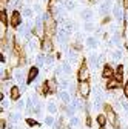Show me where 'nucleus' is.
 Returning a JSON list of instances; mask_svg holds the SVG:
<instances>
[{
	"instance_id": "f257e3e1",
	"label": "nucleus",
	"mask_w": 128,
	"mask_h": 129,
	"mask_svg": "<svg viewBox=\"0 0 128 129\" xmlns=\"http://www.w3.org/2000/svg\"><path fill=\"white\" fill-rule=\"evenodd\" d=\"M54 29H56V22L50 17V15H46V22H45V34H46V37L53 36Z\"/></svg>"
},
{
	"instance_id": "f03ea898",
	"label": "nucleus",
	"mask_w": 128,
	"mask_h": 129,
	"mask_svg": "<svg viewBox=\"0 0 128 129\" xmlns=\"http://www.w3.org/2000/svg\"><path fill=\"white\" fill-rule=\"evenodd\" d=\"M105 114H106L108 120L113 123V126H114V127H119V120H117L116 114L113 112V109H111V106H110V105H105Z\"/></svg>"
},
{
	"instance_id": "7ed1b4c3",
	"label": "nucleus",
	"mask_w": 128,
	"mask_h": 129,
	"mask_svg": "<svg viewBox=\"0 0 128 129\" xmlns=\"http://www.w3.org/2000/svg\"><path fill=\"white\" fill-rule=\"evenodd\" d=\"M77 78L80 80V82H87V80L90 78V71L87 68V64H82L80 66V69H79V72H77Z\"/></svg>"
},
{
	"instance_id": "20e7f679",
	"label": "nucleus",
	"mask_w": 128,
	"mask_h": 129,
	"mask_svg": "<svg viewBox=\"0 0 128 129\" xmlns=\"http://www.w3.org/2000/svg\"><path fill=\"white\" fill-rule=\"evenodd\" d=\"M79 92H80L82 97H88L90 95V83L88 82H80V85H79Z\"/></svg>"
},
{
	"instance_id": "39448f33",
	"label": "nucleus",
	"mask_w": 128,
	"mask_h": 129,
	"mask_svg": "<svg viewBox=\"0 0 128 129\" xmlns=\"http://www.w3.org/2000/svg\"><path fill=\"white\" fill-rule=\"evenodd\" d=\"M20 23H22L20 14H19L17 11H14V12H12V15H11V25H12L14 28H17V26H20Z\"/></svg>"
},
{
	"instance_id": "423d86ee",
	"label": "nucleus",
	"mask_w": 128,
	"mask_h": 129,
	"mask_svg": "<svg viewBox=\"0 0 128 129\" xmlns=\"http://www.w3.org/2000/svg\"><path fill=\"white\" fill-rule=\"evenodd\" d=\"M42 49H43L45 52H48V51L53 49V42H51L50 37H45V39L42 40Z\"/></svg>"
},
{
	"instance_id": "0eeeda50",
	"label": "nucleus",
	"mask_w": 128,
	"mask_h": 129,
	"mask_svg": "<svg viewBox=\"0 0 128 129\" xmlns=\"http://www.w3.org/2000/svg\"><path fill=\"white\" fill-rule=\"evenodd\" d=\"M37 74H39V69H37V68H31L29 72H28V83L33 82V80L37 77Z\"/></svg>"
},
{
	"instance_id": "6e6552de",
	"label": "nucleus",
	"mask_w": 128,
	"mask_h": 129,
	"mask_svg": "<svg viewBox=\"0 0 128 129\" xmlns=\"http://www.w3.org/2000/svg\"><path fill=\"white\" fill-rule=\"evenodd\" d=\"M111 75H113V69H111L110 66H105V68H103V71H102V77L110 78Z\"/></svg>"
},
{
	"instance_id": "1a4fd4ad",
	"label": "nucleus",
	"mask_w": 128,
	"mask_h": 129,
	"mask_svg": "<svg viewBox=\"0 0 128 129\" xmlns=\"http://www.w3.org/2000/svg\"><path fill=\"white\" fill-rule=\"evenodd\" d=\"M87 45L90 48H96V46H97V39H96V37H88L87 39Z\"/></svg>"
},
{
	"instance_id": "9d476101",
	"label": "nucleus",
	"mask_w": 128,
	"mask_h": 129,
	"mask_svg": "<svg viewBox=\"0 0 128 129\" xmlns=\"http://www.w3.org/2000/svg\"><path fill=\"white\" fill-rule=\"evenodd\" d=\"M11 97H12V100H17L19 99V97H20L19 88H11Z\"/></svg>"
},
{
	"instance_id": "9b49d317",
	"label": "nucleus",
	"mask_w": 128,
	"mask_h": 129,
	"mask_svg": "<svg viewBox=\"0 0 128 129\" xmlns=\"http://www.w3.org/2000/svg\"><path fill=\"white\" fill-rule=\"evenodd\" d=\"M108 9H110V0H105V2L102 3V6H100V12L102 14H106Z\"/></svg>"
},
{
	"instance_id": "f8f14e48",
	"label": "nucleus",
	"mask_w": 128,
	"mask_h": 129,
	"mask_svg": "<svg viewBox=\"0 0 128 129\" xmlns=\"http://www.w3.org/2000/svg\"><path fill=\"white\" fill-rule=\"evenodd\" d=\"M106 86H108L110 89H116V88L119 86V80H114V78H113V80H110Z\"/></svg>"
},
{
	"instance_id": "ddd939ff",
	"label": "nucleus",
	"mask_w": 128,
	"mask_h": 129,
	"mask_svg": "<svg viewBox=\"0 0 128 129\" xmlns=\"http://www.w3.org/2000/svg\"><path fill=\"white\" fill-rule=\"evenodd\" d=\"M114 17H116L117 20L122 19V9H120V6H116V8H114Z\"/></svg>"
},
{
	"instance_id": "4468645a",
	"label": "nucleus",
	"mask_w": 128,
	"mask_h": 129,
	"mask_svg": "<svg viewBox=\"0 0 128 129\" xmlns=\"http://www.w3.org/2000/svg\"><path fill=\"white\" fill-rule=\"evenodd\" d=\"M90 61H91V64H93V68H97V55H96V54H91Z\"/></svg>"
},
{
	"instance_id": "2eb2a0df",
	"label": "nucleus",
	"mask_w": 128,
	"mask_h": 129,
	"mask_svg": "<svg viewBox=\"0 0 128 129\" xmlns=\"http://www.w3.org/2000/svg\"><path fill=\"white\" fill-rule=\"evenodd\" d=\"M46 85H48V89H50V91H56V80H54V78L50 80Z\"/></svg>"
},
{
	"instance_id": "dca6fc26",
	"label": "nucleus",
	"mask_w": 128,
	"mask_h": 129,
	"mask_svg": "<svg viewBox=\"0 0 128 129\" xmlns=\"http://www.w3.org/2000/svg\"><path fill=\"white\" fill-rule=\"evenodd\" d=\"M91 17H93V12H91L90 9H85V11H83V19H85V20L88 22V20H90Z\"/></svg>"
},
{
	"instance_id": "f3484780",
	"label": "nucleus",
	"mask_w": 128,
	"mask_h": 129,
	"mask_svg": "<svg viewBox=\"0 0 128 129\" xmlns=\"http://www.w3.org/2000/svg\"><path fill=\"white\" fill-rule=\"evenodd\" d=\"M97 123H99L100 126H103V124L106 123V118H105V115H99V117H97Z\"/></svg>"
},
{
	"instance_id": "a211bd4d",
	"label": "nucleus",
	"mask_w": 128,
	"mask_h": 129,
	"mask_svg": "<svg viewBox=\"0 0 128 129\" xmlns=\"http://www.w3.org/2000/svg\"><path fill=\"white\" fill-rule=\"evenodd\" d=\"M23 15H25V17H31V15H33V9L25 8V9H23Z\"/></svg>"
},
{
	"instance_id": "6ab92c4d",
	"label": "nucleus",
	"mask_w": 128,
	"mask_h": 129,
	"mask_svg": "<svg viewBox=\"0 0 128 129\" xmlns=\"http://www.w3.org/2000/svg\"><path fill=\"white\" fill-rule=\"evenodd\" d=\"M36 61H37V64H39V66H42V64H43V61H45V57H43V55L40 54V55H37Z\"/></svg>"
},
{
	"instance_id": "aec40b11",
	"label": "nucleus",
	"mask_w": 128,
	"mask_h": 129,
	"mask_svg": "<svg viewBox=\"0 0 128 129\" xmlns=\"http://www.w3.org/2000/svg\"><path fill=\"white\" fill-rule=\"evenodd\" d=\"M0 22H2L3 25L6 23V14H5V11L2 9V12H0Z\"/></svg>"
},
{
	"instance_id": "412c9836",
	"label": "nucleus",
	"mask_w": 128,
	"mask_h": 129,
	"mask_svg": "<svg viewBox=\"0 0 128 129\" xmlns=\"http://www.w3.org/2000/svg\"><path fill=\"white\" fill-rule=\"evenodd\" d=\"M113 58H114V60H120V58H122V51H116V52L113 54Z\"/></svg>"
},
{
	"instance_id": "4be33fe9",
	"label": "nucleus",
	"mask_w": 128,
	"mask_h": 129,
	"mask_svg": "<svg viewBox=\"0 0 128 129\" xmlns=\"http://www.w3.org/2000/svg\"><path fill=\"white\" fill-rule=\"evenodd\" d=\"M62 69L65 71V72H70V71H71V66H70L68 63H63V64H62Z\"/></svg>"
},
{
	"instance_id": "5701e85b",
	"label": "nucleus",
	"mask_w": 128,
	"mask_h": 129,
	"mask_svg": "<svg viewBox=\"0 0 128 129\" xmlns=\"http://www.w3.org/2000/svg\"><path fill=\"white\" fill-rule=\"evenodd\" d=\"M15 77H17V80H19V82H23V74H22L20 71H17V72H15Z\"/></svg>"
},
{
	"instance_id": "b1692460",
	"label": "nucleus",
	"mask_w": 128,
	"mask_h": 129,
	"mask_svg": "<svg viewBox=\"0 0 128 129\" xmlns=\"http://www.w3.org/2000/svg\"><path fill=\"white\" fill-rule=\"evenodd\" d=\"M123 92H125V97L128 99V82L125 83V86H123Z\"/></svg>"
},
{
	"instance_id": "393cba45",
	"label": "nucleus",
	"mask_w": 128,
	"mask_h": 129,
	"mask_svg": "<svg viewBox=\"0 0 128 129\" xmlns=\"http://www.w3.org/2000/svg\"><path fill=\"white\" fill-rule=\"evenodd\" d=\"M85 28H87V31H91V29H93V25H91L90 22H87V25H85Z\"/></svg>"
},
{
	"instance_id": "a878e982",
	"label": "nucleus",
	"mask_w": 128,
	"mask_h": 129,
	"mask_svg": "<svg viewBox=\"0 0 128 129\" xmlns=\"http://www.w3.org/2000/svg\"><path fill=\"white\" fill-rule=\"evenodd\" d=\"M26 123H28L29 126H34V124H36V121H34V120H31V118H28V120H26Z\"/></svg>"
},
{
	"instance_id": "bb28decb",
	"label": "nucleus",
	"mask_w": 128,
	"mask_h": 129,
	"mask_svg": "<svg viewBox=\"0 0 128 129\" xmlns=\"http://www.w3.org/2000/svg\"><path fill=\"white\" fill-rule=\"evenodd\" d=\"M62 99L65 100V102H68V94L67 92H62Z\"/></svg>"
},
{
	"instance_id": "cd10ccee",
	"label": "nucleus",
	"mask_w": 128,
	"mask_h": 129,
	"mask_svg": "<svg viewBox=\"0 0 128 129\" xmlns=\"http://www.w3.org/2000/svg\"><path fill=\"white\" fill-rule=\"evenodd\" d=\"M53 60H54V57H53V55H48V57H46V63H51Z\"/></svg>"
},
{
	"instance_id": "c85d7f7f",
	"label": "nucleus",
	"mask_w": 128,
	"mask_h": 129,
	"mask_svg": "<svg viewBox=\"0 0 128 129\" xmlns=\"http://www.w3.org/2000/svg\"><path fill=\"white\" fill-rule=\"evenodd\" d=\"M48 109H50L51 112H54V111H56V106H54V105H48Z\"/></svg>"
},
{
	"instance_id": "c756f323",
	"label": "nucleus",
	"mask_w": 128,
	"mask_h": 129,
	"mask_svg": "<svg viewBox=\"0 0 128 129\" xmlns=\"http://www.w3.org/2000/svg\"><path fill=\"white\" fill-rule=\"evenodd\" d=\"M87 124H88V126L91 124V117H87Z\"/></svg>"
},
{
	"instance_id": "7c9ffc66",
	"label": "nucleus",
	"mask_w": 128,
	"mask_h": 129,
	"mask_svg": "<svg viewBox=\"0 0 128 129\" xmlns=\"http://www.w3.org/2000/svg\"><path fill=\"white\" fill-rule=\"evenodd\" d=\"M123 6H125V8L128 9V0H123Z\"/></svg>"
},
{
	"instance_id": "2f4dec72",
	"label": "nucleus",
	"mask_w": 128,
	"mask_h": 129,
	"mask_svg": "<svg viewBox=\"0 0 128 129\" xmlns=\"http://www.w3.org/2000/svg\"><path fill=\"white\" fill-rule=\"evenodd\" d=\"M100 129H105V127H103V126H100Z\"/></svg>"
}]
</instances>
